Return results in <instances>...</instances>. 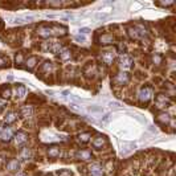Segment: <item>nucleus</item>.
<instances>
[{"label":"nucleus","instance_id":"nucleus-1","mask_svg":"<svg viewBox=\"0 0 176 176\" xmlns=\"http://www.w3.org/2000/svg\"><path fill=\"white\" fill-rule=\"evenodd\" d=\"M154 95V88L152 86H143L142 90L139 91V102L140 103H148V101Z\"/></svg>","mask_w":176,"mask_h":176},{"label":"nucleus","instance_id":"nucleus-2","mask_svg":"<svg viewBox=\"0 0 176 176\" xmlns=\"http://www.w3.org/2000/svg\"><path fill=\"white\" fill-rule=\"evenodd\" d=\"M170 98H168L167 95H164V94H157L156 97H155V107L156 109H164V107L170 106Z\"/></svg>","mask_w":176,"mask_h":176},{"label":"nucleus","instance_id":"nucleus-3","mask_svg":"<svg viewBox=\"0 0 176 176\" xmlns=\"http://www.w3.org/2000/svg\"><path fill=\"white\" fill-rule=\"evenodd\" d=\"M128 81H130V76H128V73H126V72L118 73V74H115L114 78H113V82H114L115 85H118V86L126 85Z\"/></svg>","mask_w":176,"mask_h":176},{"label":"nucleus","instance_id":"nucleus-4","mask_svg":"<svg viewBox=\"0 0 176 176\" xmlns=\"http://www.w3.org/2000/svg\"><path fill=\"white\" fill-rule=\"evenodd\" d=\"M14 139H15V144H16L17 147H21V146H24V144L27 143L28 134L24 133V131H17V133L15 134Z\"/></svg>","mask_w":176,"mask_h":176},{"label":"nucleus","instance_id":"nucleus-5","mask_svg":"<svg viewBox=\"0 0 176 176\" xmlns=\"http://www.w3.org/2000/svg\"><path fill=\"white\" fill-rule=\"evenodd\" d=\"M91 144H93V147L95 150H102L107 144V140L103 135H95L93 139V142H91Z\"/></svg>","mask_w":176,"mask_h":176},{"label":"nucleus","instance_id":"nucleus-6","mask_svg":"<svg viewBox=\"0 0 176 176\" xmlns=\"http://www.w3.org/2000/svg\"><path fill=\"white\" fill-rule=\"evenodd\" d=\"M89 172L90 176H103V167L99 163H93L89 165Z\"/></svg>","mask_w":176,"mask_h":176},{"label":"nucleus","instance_id":"nucleus-7","mask_svg":"<svg viewBox=\"0 0 176 176\" xmlns=\"http://www.w3.org/2000/svg\"><path fill=\"white\" fill-rule=\"evenodd\" d=\"M133 58H131L130 56H127V54H122V56L119 57V66L122 68V69L127 70L130 69L131 66H133Z\"/></svg>","mask_w":176,"mask_h":176},{"label":"nucleus","instance_id":"nucleus-8","mask_svg":"<svg viewBox=\"0 0 176 176\" xmlns=\"http://www.w3.org/2000/svg\"><path fill=\"white\" fill-rule=\"evenodd\" d=\"M52 29V35L54 36H65L68 32L66 27H64V25H58V24H53L51 27Z\"/></svg>","mask_w":176,"mask_h":176},{"label":"nucleus","instance_id":"nucleus-9","mask_svg":"<svg viewBox=\"0 0 176 176\" xmlns=\"http://www.w3.org/2000/svg\"><path fill=\"white\" fill-rule=\"evenodd\" d=\"M37 35L44 38H48V37H51V36H53L52 35L51 27H48V25H40V27L37 28Z\"/></svg>","mask_w":176,"mask_h":176},{"label":"nucleus","instance_id":"nucleus-10","mask_svg":"<svg viewBox=\"0 0 176 176\" xmlns=\"http://www.w3.org/2000/svg\"><path fill=\"white\" fill-rule=\"evenodd\" d=\"M12 138H14V130H12L11 127L4 128V130L0 133V140L1 142H9Z\"/></svg>","mask_w":176,"mask_h":176},{"label":"nucleus","instance_id":"nucleus-11","mask_svg":"<svg viewBox=\"0 0 176 176\" xmlns=\"http://www.w3.org/2000/svg\"><path fill=\"white\" fill-rule=\"evenodd\" d=\"M98 41L102 45H109V44L114 43V36H113L111 33H102V35L99 36Z\"/></svg>","mask_w":176,"mask_h":176},{"label":"nucleus","instance_id":"nucleus-12","mask_svg":"<svg viewBox=\"0 0 176 176\" xmlns=\"http://www.w3.org/2000/svg\"><path fill=\"white\" fill-rule=\"evenodd\" d=\"M76 157L81 160H91L93 159V155L89 150H80V151L76 152Z\"/></svg>","mask_w":176,"mask_h":176},{"label":"nucleus","instance_id":"nucleus-13","mask_svg":"<svg viewBox=\"0 0 176 176\" xmlns=\"http://www.w3.org/2000/svg\"><path fill=\"white\" fill-rule=\"evenodd\" d=\"M101 60L106 65H111L113 61H114V53H113V52H109V51L102 52L101 53Z\"/></svg>","mask_w":176,"mask_h":176},{"label":"nucleus","instance_id":"nucleus-14","mask_svg":"<svg viewBox=\"0 0 176 176\" xmlns=\"http://www.w3.org/2000/svg\"><path fill=\"white\" fill-rule=\"evenodd\" d=\"M60 155H61V148L58 146H51L48 148V156L51 159H57L60 157Z\"/></svg>","mask_w":176,"mask_h":176},{"label":"nucleus","instance_id":"nucleus-15","mask_svg":"<svg viewBox=\"0 0 176 176\" xmlns=\"http://www.w3.org/2000/svg\"><path fill=\"white\" fill-rule=\"evenodd\" d=\"M19 168H20V163L16 159H11L7 163V170L11 171V172H16V171H19Z\"/></svg>","mask_w":176,"mask_h":176},{"label":"nucleus","instance_id":"nucleus-16","mask_svg":"<svg viewBox=\"0 0 176 176\" xmlns=\"http://www.w3.org/2000/svg\"><path fill=\"white\" fill-rule=\"evenodd\" d=\"M20 115H21L23 118H31L33 115V110L31 106H28V105H25V106L21 107V110H20Z\"/></svg>","mask_w":176,"mask_h":176},{"label":"nucleus","instance_id":"nucleus-17","mask_svg":"<svg viewBox=\"0 0 176 176\" xmlns=\"http://www.w3.org/2000/svg\"><path fill=\"white\" fill-rule=\"evenodd\" d=\"M58 57H60V60H62V61L70 60V57H72V52H70V49H68V48H62L61 51H60Z\"/></svg>","mask_w":176,"mask_h":176},{"label":"nucleus","instance_id":"nucleus-18","mask_svg":"<svg viewBox=\"0 0 176 176\" xmlns=\"http://www.w3.org/2000/svg\"><path fill=\"white\" fill-rule=\"evenodd\" d=\"M156 120L160 123V125H167V123L171 120V117L167 114V113H162V114H159L156 117Z\"/></svg>","mask_w":176,"mask_h":176},{"label":"nucleus","instance_id":"nucleus-19","mask_svg":"<svg viewBox=\"0 0 176 176\" xmlns=\"http://www.w3.org/2000/svg\"><path fill=\"white\" fill-rule=\"evenodd\" d=\"M31 156H32L31 148H28V147H23L21 151H20V159H21V160H27V159H31Z\"/></svg>","mask_w":176,"mask_h":176},{"label":"nucleus","instance_id":"nucleus-20","mask_svg":"<svg viewBox=\"0 0 176 176\" xmlns=\"http://www.w3.org/2000/svg\"><path fill=\"white\" fill-rule=\"evenodd\" d=\"M135 150V144L134 143H123L122 144V154L127 155L130 152H133Z\"/></svg>","mask_w":176,"mask_h":176},{"label":"nucleus","instance_id":"nucleus-21","mask_svg":"<svg viewBox=\"0 0 176 176\" xmlns=\"http://www.w3.org/2000/svg\"><path fill=\"white\" fill-rule=\"evenodd\" d=\"M52 69H53V64H52L51 61H45L40 68L41 73H46V74H49V73L52 72Z\"/></svg>","mask_w":176,"mask_h":176},{"label":"nucleus","instance_id":"nucleus-22","mask_svg":"<svg viewBox=\"0 0 176 176\" xmlns=\"http://www.w3.org/2000/svg\"><path fill=\"white\" fill-rule=\"evenodd\" d=\"M17 119V114L15 111H9V113H7V115H6V118H4V122L6 123H14L15 120Z\"/></svg>","mask_w":176,"mask_h":176},{"label":"nucleus","instance_id":"nucleus-23","mask_svg":"<svg viewBox=\"0 0 176 176\" xmlns=\"http://www.w3.org/2000/svg\"><path fill=\"white\" fill-rule=\"evenodd\" d=\"M127 32H128V36H130L133 40H138L139 37H140V35H139V32H138V29H136V27H130L127 29Z\"/></svg>","mask_w":176,"mask_h":176},{"label":"nucleus","instance_id":"nucleus-24","mask_svg":"<svg viewBox=\"0 0 176 176\" xmlns=\"http://www.w3.org/2000/svg\"><path fill=\"white\" fill-rule=\"evenodd\" d=\"M91 135L90 133H81L80 135H78V140L81 142V143H88L89 140H90Z\"/></svg>","mask_w":176,"mask_h":176},{"label":"nucleus","instance_id":"nucleus-25","mask_svg":"<svg viewBox=\"0 0 176 176\" xmlns=\"http://www.w3.org/2000/svg\"><path fill=\"white\" fill-rule=\"evenodd\" d=\"M0 95L3 97V98H9L11 97V89L8 86H3V88L0 89Z\"/></svg>","mask_w":176,"mask_h":176},{"label":"nucleus","instance_id":"nucleus-26","mask_svg":"<svg viewBox=\"0 0 176 176\" xmlns=\"http://www.w3.org/2000/svg\"><path fill=\"white\" fill-rule=\"evenodd\" d=\"M25 64H27L28 69H33V68L36 66V64H37V58H36L35 56H32V57H29V58L25 61Z\"/></svg>","mask_w":176,"mask_h":176},{"label":"nucleus","instance_id":"nucleus-27","mask_svg":"<svg viewBox=\"0 0 176 176\" xmlns=\"http://www.w3.org/2000/svg\"><path fill=\"white\" fill-rule=\"evenodd\" d=\"M16 93H17V97H19V98H24L25 93H27V89H25V86L19 85V86H16Z\"/></svg>","mask_w":176,"mask_h":176},{"label":"nucleus","instance_id":"nucleus-28","mask_svg":"<svg viewBox=\"0 0 176 176\" xmlns=\"http://www.w3.org/2000/svg\"><path fill=\"white\" fill-rule=\"evenodd\" d=\"M40 48L43 52H51L52 51V41H45V43H43Z\"/></svg>","mask_w":176,"mask_h":176},{"label":"nucleus","instance_id":"nucleus-29","mask_svg":"<svg viewBox=\"0 0 176 176\" xmlns=\"http://www.w3.org/2000/svg\"><path fill=\"white\" fill-rule=\"evenodd\" d=\"M152 62H154V65H156V66H159V65L163 62V57L160 56V54L155 53L154 56H152Z\"/></svg>","mask_w":176,"mask_h":176},{"label":"nucleus","instance_id":"nucleus-30","mask_svg":"<svg viewBox=\"0 0 176 176\" xmlns=\"http://www.w3.org/2000/svg\"><path fill=\"white\" fill-rule=\"evenodd\" d=\"M89 111H90V113H95V114H99V113H102V107L97 106V105H93V106H89Z\"/></svg>","mask_w":176,"mask_h":176},{"label":"nucleus","instance_id":"nucleus-31","mask_svg":"<svg viewBox=\"0 0 176 176\" xmlns=\"http://www.w3.org/2000/svg\"><path fill=\"white\" fill-rule=\"evenodd\" d=\"M8 66V58H6L4 56H0V68Z\"/></svg>","mask_w":176,"mask_h":176},{"label":"nucleus","instance_id":"nucleus-32","mask_svg":"<svg viewBox=\"0 0 176 176\" xmlns=\"http://www.w3.org/2000/svg\"><path fill=\"white\" fill-rule=\"evenodd\" d=\"M24 62V56H23V53H17L16 54V64H23Z\"/></svg>","mask_w":176,"mask_h":176},{"label":"nucleus","instance_id":"nucleus-33","mask_svg":"<svg viewBox=\"0 0 176 176\" xmlns=\"http://www.w3.org/2000/svg\"><path fill=\"white\" fill-rule=\"evenodd\" d=\"M74 40L77 41V43H85V36L83 35H77V36H74Z\"/></svg>","mask_w":176,"mask_h":176},{"label":"nucleus","instance_id":"nucleus-34","mask_svg":"<svg viewBox=\"0 0 176 176\" xmlns=\"http://www.w3.org/2000/svg\"><path fill=\"white\" fill-rule=\"evenodd\" d=\"M62 1H48V6H51V7H61L62 6Z\"/></svg>","mask_w":176,"mask_h":176},{"label":"nucleus","instance_id":"nucleus-35","mask_svg":"<svg viewBox=\"0 0 176 176\" xmlns=\"http://www.w3.org/2000/svg\"><path fill=\"white\" fill-rule=\"evenodd\" d=\"M78 32H80V35H88V33L90 32V29H89V28H81Z\"/></svg>","mask_w":176,"mask_h":176},{"label":"nucleus","instance_id":"nucleus-36","mask_svg":"<svg viewBox=\"0 0 176 176\" xmlns=\"http://www.w3.org/2000/svg\"><path fill=\"white\" fill-rule=\"evenodd\" d=\"M173 1H163V3H157V6H163V7H168V6H172Z\"/></svg>","mask_w":176,"mask_h":176},{"label":"nucleus","instance_id":"nucleus-37","mask_svg":"<svg viewBox=\"0 0 176 176\" xmlns=\"http://www.w3.org/2000/svg\"><path fill=\"white\" fill-rule=\"evenodd\" d=\"M58 176H72V175H70V172H69V171H60V172H58Z\"/></svg>","mask_w":176,"mask_h":176},{"label":"nucleus","instance_id":"nucleus-38","mask_svg":"<svg viewBox=\"0 0 176 176\" xmlns=\"http://www.w3.org/2000/svg\"><path fill=\"white\" fill-rule=\"evenodd\" d=\"M95 17L98 20H103V19H106V17H107V15H105V14H97Z\"/></svg>","mask_w":176,"mask_h":176},{"label":"nucleus","instance_id":"nucleus-39","mask_svg":"<svg viewBox=\"0 0 176 176\" xmlns=\"http://www.w3.org/2000/svg\"><path fill=\"white\" fill-rule=\"evenodd\" d=\"M122 51H125V45H123V44H120V45L118 46V52H119V53H122Z\"/></svg>","mask_w":176,"mask_h":176},{"label":"nucleus","instance_id":"nucleus-40","mask_svg":"<svg viewBox=\"0 0 176 176\" xmlns=\"http://www.w3.org/2000/svg\"><path fill=\"white\" fill-rule=\"evenodd\" d=\"M4 109V103L3 102H0V110H3Z\"/></svg>","mask_w":176,"mask_h":176},{"label":"nucleus","instance_id":"nucleus-41","mask_svg":"<svg viewBox=\"0 0 176 176\" xmlns=\"http://www.w3.org/2000/svg\"><path fill=\"white\" fill-rule=\"evenodd\" d=\"M16 176H25V175H24V173H17Z\"/></svg>","mask_w":176,"mask_h":176},{"label":"nucleus","instance_id":"nucleus-42","mask_svg":"<svg viewBox=\"0 0 176 176\" xmlns=\"http://www.w3.org/2000/svg\"><path fill=\"white\" fill-rule=\"evenodd\" d=\"M1 131H3V128H1V125H0V133H1Z\"/></svg>","mask_w":176,"mask_h":176}]
</instances>
